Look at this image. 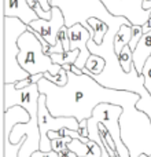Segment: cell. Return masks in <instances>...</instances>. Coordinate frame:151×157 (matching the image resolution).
<instances>
[{
	"label": "cell",
	"mask_w": 151,
	"mask_h": 157,
	"mask_svg": "<svg viewBox=\"0 0 151 157\" xmlns=\"http://www.w3.org/2000/svg\"><path fill=\"white\" fill-rule=\"evenodd\" d=\"M143 8L146 11H151V0H143Z\"/></svg>",
	"instance_id": "4dcf8cb0"
},
{
	"label": "cell",
	"mask_w": 151,
	"mask_h": 157,
	"mask_svg": "<svg viewBox=\"0 0 151 157\" xmlns=\"http://www.w3.org/2000/svg\"><path fill=\"white\" fill-rule=\"evenodd\" d=\"M51 7H59L65 15L66 26L70 28L81 24L95 35L92 26L88 24L89 18H99L110 26V30L118 32L122 25H132L125 17H114L107 11L100 0H50Z\"/></svg>",
	"instance_id": "7a4b0ae2"
},
{
	"label": "cell",
	"mask_w": 151,
	"mask_h": 157,
	"mask_svg": "<svg viewBox=\"0 0 151 157\" xmlns=\"http://www.w3.org/2000/svg\"><path fill=\"white\" fill-rule=\"evenodd\" d=\"M114 17H125L132 25L143 26L151 18V11L143 8V0H100Z\"/></svg>",
	"instance_id": "ba28073f"
},
{
	"label": "cell",
	"mask_w": 151,
	"mask_h": 157,
	"mask_svg": "<svg viewBox=\"0 0 151 157\" xmlns=\"http://www.w3.org/2000/svg\"><path fill=\"white\" fill-rule=\"evenodd\" d=\"M118 59H120V63H121L122 69L125 72L129 73L133 68H135V63H133V51L129 46H125L122 48L121 54H118Z\"/></svg>",
	"instance_id": "d6986e66"
},
{
	"label": "cell",
	"mask_w": 151,
	"mask_h": 157,
	"mask_svg": "<svg viewBox=\"0 0 151 157\" xmlns=\"http://www.w3.org/2000/svg\"><path fill=\"white\" fill-rule=\"evenodd\" d=\"M30 120L29 112L25 108L17 105L4 110V136H8L14 127L19 123H28Z\"/></svg>",
	"instance_id": "4fadbf2b"
},
{
	"label": "cell",
	"mask_w": 151,
	"mask_h": 157,
	"mask_svg": "<svg viewBox=\"0 0 151 157\" xmlns=\"http://www.w3.org/2000/svg\"><path fill=\"white\" fill-rule=\"evenodd\" d=\"M39 127H40V150L50 152L52 150L51 139L48 138L50 131H59L62 128H70L78 131L80 121L76 117H57L52 116L50 109L47 108V97L44 94L40 95L39 99Z\"/></svg>",
	"instance_id": "8992f818"
},
{
	"label": "cell",
	"mask_w": 151,
	"mask_h": 157,
	"mask_svg": "<svg viewBox=\"0 0 151 157\" xmlns=\"http://www.w3.org/2000/svg\"><path fill=\"white\" fill-rule=\"evenodd\" d=\"M131 37H132V25H122L114 37V50L117 55L121 54L122 48L129 44Z\"/></svg>",
	"instance_id": "9a60e30c"
},
{
	"label": "cell",
	"mask_w": 151,
	"mask_h": 157,
	"mask_svg": "<svg viewBox=\"0 0 151 157\" xmlns=\"http://www.w3.org/2000/svg\"><path fill=\"white\" fill-rule=\"evenodd\" d=\"M72 72H74L76 75H83V73H84V72L81 71V69H78V68H77V66H76V65H73V66H72Z\"/></svg>",
	"instance_id": "1f68e13d"
},
{
	"label": "cell",
	"mask_w": 151,
	"mask_h": 157,
	"mask_svg": "<svg viewBox=\"0 0 151 157\" xmlns=\"http://www.w3.org/2000/svg\"><path fill=\"white\" fill-rule=\"evenodd\" d=\"M51 13H52L51 19L39 18L36 21L30 22L29 26L37 33H40L47 40V43L52 47L59 43L58 35H59V30L66 25V22H65V15H63L62 10L59 7H52Z\"/></svg>",
	"instance_id": "9c48e42d"
},
{
	"label": "cell",
	"mask_w": 151,
	"mask_h": 157,
	"mask_svg": "<svg viewBox=\"0 0 151 157\" xmlns=\"http://www.w3.org/2000/svg\"><path fill=\"white\" fill-rule=\"evenodd\" d=\"M43 75H44V77H46L47 80L52 81L54 84H57V86H59V87L66 86V84H68V80H69L68 71L63 69V68H62V71H61L58 75H55V76L54 75H51L50 72H46V73H43Z\"/></svg>",
	"instance_id": "ffe728a7"
},
{
	"label": "cell",
	"mask_w": 151,
	"mask_h": 157,
	"mask_svg": "<svg viewBox=\"0 0 151 157\" xmlns=\"http://www.w3.org/2000/svg\"><path fill=\"white\" fill-rule=\"evenodd\" d=\"M39 2H40V4L43 6V8L46 11H51V4H50V0H39Z\"/></svg>",
	"instance_id": "83f0119b"
},
{
	"label": "cell",
	"mask_w": 151,
	"mask_h": 157,
	"mask_svg": "<svg viewBox=\"0 0 151 157\" xmlns=\"http://www.w3.org/2000/svg\"><path fill=\"white\" fill-rule=\"evenodd\" d=\"M150 30H151V18H150V19H149V21H147V22H146V24H144V25H143V32H144V33L150 32Z\"/></svg>",
	"instance_id": "f546056e"
},
{
	"label": "cell",
	"mask_w": 151,
	"mask_h": 157,
	"mask_svg": "<svg viewBox=\"0 0 151 157\" xmlns=\"http://www.w3.org/2000/svg\"><path fill=\"white\" fill-rule=\"evenodd\" d=\"M138 102H129L124 106L120 125L124 144L131 157L151 155V119L149 114L136 109Z\"/></svg>",
	"instance_id": "3957f363"
},
{
	"label": "cell",
	"mask_w": 151,
	"mask_h": 157,
	"mask_svg": "<svg viewBox=\"0 0 151 157\" xmlns=\"http://www.w3.org/2000/svg\"><path fill=\"white\" fill-rule=\"evenodd\" d=\"M40 95L41 92L36 83L21 90L17 88L15 83H7L4 84V110L19 105L29 112L30 117H37Z\"/></svg>",
	"instance_id": "52a82bcc"
},
{
	"label": "cell",
	"mask_w": 151,
	"mask_h": 157,
	"mask_svg": "<svg viewBox=\"0 0 151 157\" xmlns=\"http://www.w3.org/2000/svg\"><path fill=\"white\" fill-rule=\"evenodd\" d=\"M149 157H151V155H150V156H149Z\"/></svg>",
	"instance_id": "d6a6232c"
},
{
	"label": "cell",
	"mask_w": 151,
	"mask_h": 157,
	"mask_svg": "<svg viewBox=\"0 0 151 157\" xmlns=\"http://www.w3.org/2000/svg\"><path fill=\"white\" fill-rule=\"evenodd\" d=\"M78 132L81 134V136H84V138H88V120H83V121H80Z\"/></svg>",
	"instance_id": "d4e9b609"
},
{
	"label": "cell",
	"mask_w": 151,
	"mask_h": 157,
	"mask_svg": "<svg viewBox=\"0 0 151 157\" xmlns=\"http://www.w3.org/2000/svg\"><path fill=\"white\" fill-rule=\"evenodd\" d=\"M151 57V30L142 36L140 41L138 43L136 48L133 50V63L139 75L143 72V66L147 59Z\"/></svg>",
	"instance_id": "7c38bea8"
},
{
	"label": "cell",
	"mask_w": 151,
	"mask_h": 157,
	"mask_svg": "<svg viewBox=\"0 0 151 157\" xmlns=\"http://www.w3.org/2000/svg\"><path fill=\"white\" fill-rule=\"evenodd\" d=\"M3 17L19 18L26 25H29L32 21L39 19V15L36 14V11L30 7L28 0H4Z\"/></svg>",
	"instance_id": "8fae6325"
},
{
	"label": "cell",
	"mask_w": 151,
	"mask_h": 157,
	"mask_svg": "<svg viewBox=\"0 0 151 157\" xmlns=\"http://www.w3.org/2000/svg\"><path fill=\"white\" fill-rule=\"evenodd\" d=\"M68 147L77 155V157H102V147L95 141L83 142L80 139H72Z\"/></svg>",
	"instance_id": "5bb4252c"
},
{
	"label": "cell",
	"mask_w": 151,
	"mask_h": 157,
	"mask_svg": "<svg viewBox=\"0 0 151 157\" xmlns=\"http://www.w3.org/2000/svg\"><path fill=\"white\" fill-rule=\"evenodd\" d=\"M144 35L143 32V26L142 25H132V37H131V41L128 46L132 48V51L136 48V46H138V43L140 41L142 36Z\"/></svg>",
	"instance_id": "44dd1931"
},
{
	"label": "cell",
	"mask_w": 151,
	"mask_h": 157,
	"mask_svg": "<svg viewBox=\"0 0 151 157\" xmlns=\"http://www.w3.org/2000/svg\"><path fill=\"white\" fill-rule=\"evenodd\" d=\"M69 37H70V50H80V55L74 65L83 71L91 55V51L88 48V41L91 37H94V35L84 25L76 24L69 28Z\"/></svg>",
	"instance_id": "30bf717a"
},
{
	"label": "cell",
	"mask_w": 151,
	"mask_h": 157,
	"mask_svg": "<svg viewBox=\"0 0 151 157\" xmlns=\"http://www.w3.org/2000/svg\"><path fill=\"white\" fill-rule=\"evenodd\" d=\"M142 75H143V77H144V87H146V90L151 95V57L147 59V62L144 63Z\"/></svg>",
	"instance_id": "603a6c76"
},
{
	"label": "cell",
	"mask_w": 151,
	"mask_h": 157,
	"mask_svg": "<svg viewBox=\"0 0 151 157\" xmlns=\"http://www.w3.org/2000/svg\"><path fill=\"white\" fill-rule=\"evenodd\" d=\"M29 25L19 18L3 17V83H18L30 77V75L19 65L18 40L28 30Z\"/></svg>",
	"instance_id": "277c9868"
},
{
	"label": "cell",
	"mask_w": 151,
	"mask_h": 157,
	"mask_svg": "<svg viewBox=\"0 0 151 157\" xmlns=\"http://www.w3.org/2000/svg\"><path fill=\"white\" fill-rule=\"evenodd\" d=\"M19 55L18 61L19 65L30 75H39L50 72L51 75H58L62 71V66L55 63L48 54L44 51V47L37 36L33 33L32 28H28V30L19 37Z\"/></svg>",
	"instance_id": "5b68a950"
},
{
	"label": "cell",
	"mask_w": 151,
	"mask_h": 157,
	"mask_svg": "<svg viewBox=\"0 0 151 157\" xmlns=\"http://www.w3.org/2000/svg\"><path fill=\"white\" fill-rule=\"evenodd\" d=\"M72 136H63V138H57V139H51V145H52V150L55 152H62L63 149H66L69 145V142L72 141Z\"/></svg>",
	"instance_id": "7402d4cb"
},
{
	"label": "cell",
	"mask_w": 151,
	"mask_h": 157,
	"mask_svg": "<svg viewBox=\"0 0 151 157\" xmlns=\"http://www.w3.org/2000/svg\"><path fill=\"white\" fill-rule=\"evenodd\" d=\"M88 24L91 25L92 29H94V32H95L94 37H91V39L96 44H102L103 39H105L106 33L109 32L110 26H109L105 21H102V19H99V18H89L88 19Z\"/></svg>",
	"instance_id": "e0dca14e"
},
{
	"label": "cell",
	"mask_w": 151,
	"mask_h": 157,
	"mask_svg": "<svg viewBox=\"0 0 151 157\" xmlns=\"http://www.w3.org/2000/svg\"><path fill=\"white\" fill-rule=\"evenodd\" d=\"M68 84L59 87L41 77L37 86L41 94L47 97V108L57 117H76L78 121L88 120L94 109L100 103H114L124 108L129 102H139L140 95L136 92L113 90L99 84L91 75H76L68 72Z\"/></svg>",
	"instance_id": "6da1fadb"
},
{
	"label": "cell",
	"mask_w": 151,
	"mask_h": 157,
	"mask_svg": "<svg viewBox=\"0 0 151 157\" xmlns=\"http://www.w3.org/2000/svg\"><path fill=\"white\" fill-rule=\"evenodd\" d=\"M59 157H77V155H76L73 150L69 149V147H66L62 152H59Z\"/></svg>",
	"instance_id": "4316f807"
},
{
	"label": "cell",
	"mask_w": 151,
	"mask_h": 157,
	"mask_svg": "<svg viewBox=\"0 0 151 157\" xmlns=\"http://www.w3.org/2000/svg\"><path fill=\"white\" fill-rule=\"evenodd\" d=\"M78 55H80V50H70V51L59 52V54H51L50 57L55 63L65 66V65H74Z\"/></svg>",
	"instance_id": "ac0fdd59"
},
{
	"label": "cell",
	"mask_w": 151,
	"mask_h": 157,
	"mask_svg": "<svg viewBox=\"0 0 151 157\" xmlns=\"http://www.w3.org/2000/svg\"><path fill=\"white\" fill-rule=\"evenodd\" d=\"M106 68V61L105 58H102L100 55L96 54H91L85 63V68L83 69L84 73L91 75V76H98L100 75Z\"/></svg>",
	"instance_id": "2e32d148"
},
{
	"label": "cell",
	"mask_w": 151,
	"mask_h": 157,
	"mask_svg": "<svg viewBox=\"0 0 151 157\" xmlns=\"http://www.w3.org/2000/svg\"><path fill=\"white\" fill-rule=\"evenodd\" d=\"M32 157H59V153L55 150H50V152H43V150H37L32 155Z\"/></svg>",
	"instance_id": "cb8c5ba5"
},
{
	"label": "cell",
	"mask_w": 151,
	"mask_h": 157,
	"mask_svg": "<svg viewBox=\"0 0 151 157\" xmlns=\"http://www.w3.org/2000/svg\"><path fill=\"white\" fill-rule=\"evenodd\" d=\"M30 84H33V83L30 81V77H28V78H25V80H21V81H18V83H15V87L18 90H21V88H25V87H29Z\"/></svg>",
	"instance_id": "484cf974"
},
{
	"label": "cell",
	"mask_w": 151,
	"mask_h": 157,
	"mask_svg": "<svg viewBox=\"0 0 151 157\" xmlns=\"http://www.w3.org/2000/svg\"><path fill=\"white\" fill-rule=\"evenodd\" d=\"M44 75L43 73H39V75H33V76H30V81H32V83H36L37 84L39 83V80H40L41 77H43Z\"/></svg>",
	"instance_id": "f1b7e54d"
}]
</instances>
